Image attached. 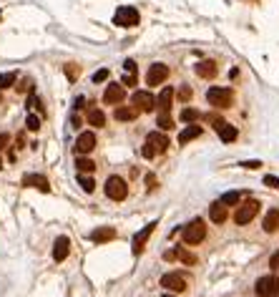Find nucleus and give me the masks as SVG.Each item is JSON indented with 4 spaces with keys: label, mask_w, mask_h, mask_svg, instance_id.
<instances>
[{
    "label": "nucleus",
    "mask_w": 279,
    "mask_h": 297,
    "mask_svg": "<svg viewBox=\"0 0 279 297\" xmlns=\"http://www.w3.org/2000/svg\"><path fill=\"white\" fill-rule=\"evenodd\" d=\"M0 18H3V13H0Z\"/></svg>",
    "instance_id": "nucleus-46"
},
{
    "label": "nucleus",
    "mask_w": 279,
    "mask_h": 297,
    "mask_svg": "<svg viewBox=\"0 0 279 297\" xmlns=\"http://www.w3.org/2000/svg\"><path fill=\"white\" fill-rule=\"evenodd\" d=\"M257 212H259V202L249 199V202H244L242 207L236 209V214H234V222H236V224H249V222L257 217Z\"/></svg>",
    "instance_id": "nucleus-6"
},
{
    "label": "nucleus",
    "mask_w": 279,
    "mask_h": 297,
    "mask_svg": "<svg viewBox=\"0 0 279 297\" xmlns=\"http://www.w3.org/2000/svg\"><path fill=\"white\" fill-rule=\"evenodd\" d=\"M181 121H184V124L199 121V111H196V108H184V111H181Z\"/></svg>",
    "instance_id": "nucleus-30"
},
{
    "label": "nucleus",
    "mask_w": 279,
    "mask_h": 297,
    "mask_svg": "<svg viewBox=\"0 0 279 297\" xmlns=\"http://www.w3.org/2000/svg\"><path fill=\"white\" fill-rule=\"evenodd\" d=\"M88 124H91V126H98V129L106 126V114H103L101 108H91V111H88Z\"/></svg>",
    "instance_id": "nucleus-25"
},
{
    "label": "nucleus",
    "mask_w": 279,
    "mask_h": 297,
    "mask_svg": "<svg viewBox=\"0 0 279 297\" xmlns=\"http://www.w3.org/2000/svg\"><path fill=\"white\" fill-rule=\"evenodd\" d=\"M171 101H174V88L166 86L161 93H158V101H156L158 111H171Z\"/></svg>",
    "instance_id": "nucleus-21"
},
{
    "label": "nucleus",
    "mask_w": 279,
    "mask_h": 297,
    "mask_svg": "<svg viewBox=\"0 0 279 297\" xmlns=\"http://www.w3.org/2000/svg\"><path fill=\"white\" fill-rule=\"evenodd\" d=\"M156 126L161 129V131H171V129H174V119L169 116V111H158V116H156Z\"/></svg>",
    "instance_id": "nucleus-24"
},
{
    "label": "nucleus",
    "mask_w": 279,
    "mask_h": 297,
    "mask_svg": "<svg viewBox=\"0 0 279 297\" xmlns=\"http://www.w3.org/2000/svg\"><path fill=\"white\" fill-rule=\"evenodd\" d=\"M0 169H3V161H0Z\"/></svg>",
    "instance_id": "nucleus-45"
},
{
    "label": "nucleus",
    "mask_w": 279,
    "mask_h": 297,
    "mask_svg": "<svg viewBox=\"0 0 279 297\" xmlns=\"http://www.w3.org/2000/svg\"><path fill=\"white\" fill-rule=\"evenodd\" d=\"M277 280L272 277V275H267V277H259L257 280V285H254V292H257V297H274V292H277Z\"/></svg>",
    "instance_id": "nucleus-10"
},
{
    "label": "nucleus",
    "mask_w": 279,
    "mask_h": 297,
    "mask_svg": "<svg viewBox=\"0 0 279 297\" xmlns=\"http://www.w3.org/2000/svg\"><path fill=\"white\" fill-rule=\"evenodd\" d=\"M264 184L269 189H279V179L277 176H264Z\"/></svg>",
    "instance_id": "nucleus-34"
},
{
    "label": "nucleus",
    "mask_w": 279,
    "mask_h": 297,
    "mask_svg": "<svg viewBox=\"0 0 279 297\" xmlns=\"http://www.w3.org/2000/svg\"><path fill=\"white\" fill-rule=\"evenodd\" d=\"M199 136H202V126L191 124V126H186V129L179 134V144H189V141H194V139H199Z\"/></svg>",
    "instance_id": "nucleus-23"
},
{
    "label": "nucleus",
    "mask_w": 279,
    "mask_h": 297,
    "mask_svg": "<svg viewBox=\"0 0 279 297\" xmlns=\"http://www.w3.org/2000/svg\"><path fill=\"white\" fill-rule=\"evenodd\" d=\"M25 126H28V131H38V129H41V119H38L35 114H28Z\"/></svg>",
    "instance_id": "nucleus-31"
},
{
    "label": "nucleus",
    "mask_w": 279,
    "mask_h": 297,
    "mask_svg": "<svg viewBox=\"0 0 279 297\" xmlns=\"http://www.w3.org/2000/svg\"><path fill=\"white\" fill-rule=\"evenodd\" d=\"M214 129H216V134H219V139L224 141V144H231L234 139H236V126H231V124H226V121H216L214 124Z\"/></svg>",
    "instance_id": "nucleus-15"
},
{
    "label": "nucleus",
    "mask_w": 279,
    "mask_h": 297,
    "mask_svg": "<svg viewBox=\"0 0 279 297\" xmlns=\"http://www.w3.org/2000/svg\"><path fill=\"white\" fill-rule=\"evenodd\" d=\"M169 66L166 63H153L151 68H148V73H146V83L148 86H161L166 78H169Z\"/></svg>",
    "instance_id": "nucleus-7"
},
{
    "label": "nucleus",
    "mask_w": 279,
    "mask_h": 297,
    "mask_svg": "<svg viewBox=\"0 0 279 297\" xmlns=\"http://www.w3.org/2000/svg\"><path fill=\"white\" fill-rule=\"evenodd\" d=\"M274 297H279V287H277V292H274Z\"/></svg>",
    "instance_id": "nucleus-43"
},
{
    "label": "nucleus",
    "mask_w": 279,
    "mask_h": 297,
    "mask_svg": "<svg viewBox=\"0 0 279 297\" xmlns=\"http://www.w3.org/2000/svg\"><path fill=\"white\" fill-rule=\"evenodd\" d=\"M269 267H272V270H279V252H274V254L269 257Z\"/></svg>",
    "instance_id": "nucleus-37"
},
{
    "label": "nucleus",
    "mask_w": 279,
    "mask_h": 297,
    "mask_svg": "<svg viewBox=\"0 0 279 297\" xmlns=\"http://www.w3.org/2000/svg\"><path fill=\"white\" fill-rule=\"evenodd\" d=\"M124 86H136V73H126V76H124Z\"/></svg>",
    "instance_id": "nucleus-36"
},
{
    "label": "nucleus",
    "mask_w": 279,
    "mask_h": 297,
    "mask_svg": "<svg viewBox=\"0 0 279 297\" xmlns=\"http://www.w3.org/2000/svg\"><path fill=\"white\" fill-rule=\"evenodd\" d=\"M209 217H211L214 224H224V222H226V207H224L221 202H214V204L209 207Z\"/></svg>",
    "instance_id": "nucleus-20"
},
{
    "label": "nucleus",
    "mask_w": 279,
    "mask_h": 297,
    "mask_svg": "<svg viewBox=\"0 0 279 297\" xmlns=\"http://www.w3.org/2000/svg\"><path fill=\"white\" fill-rule=\"evenodd\" d=\"M66 76H68L70 81H75V76H78V68H75V66H66Z\"/></svg>",
    "instance_id": "nucleus-35"
},
{
    "label": "nucleus",
    "mask_w": 279,
    "mask_h": 297,
    "mask_svg": "<svg viewBox=\"0 0 279 297\" xmlns=\"http://www.w3.org/2000/svg\"><path fill=\"white\" fill-rule=\"evenodd\" d=\"M139 20H141V15H139V10L131 8V5H121V8L116 10V15H113V23H116L118 28H136Z\"/></svg>",
    "instance_id": "nucleus-4"
},
{
    "label": "nucleus",
    "mask_w": 279,
    "mask_h": 297,
    "mask_svg": "<svg viewBox=\"0 0 279 297\" xmlns=\"http://www.w3.org/2000/svg\"><path fill=\"white\" fill-rule=\"evenodd\" d=\"M158 224H156V222H151V224H146L136 237H134V242H131V249H134V254H141L143 249H146V242H148V237L153 234V229H156Z\"/></svg>",
    "instance_id": "nucleus-9"
},
{
    "label": "nucleus",
    "mask_w": 279,
    "mask_h": 297,
    "mask_svg": "<svg viewBox=\"0 0 279 297\" xmlns=\"http://www.w3.org/2000/svg\"><path fill=\"white\" fill-rule=\"evenodd\" d=\"M239 166H244V169H259L262 161H239Z\"/></svg>",
    "instance_id": "nucleus-38"
},
{
    "label": "nucleus",
    "mask_w": 279,
    "mask_h": 297,
    "mask_svg": "<svg viewBox=\"0 0 279 297\" xmlns=\"http://www.w3.org/2000/svg\"><path fill=\"white\" fill-rule=\"evenodd\" d=\"M124 71H126V73H136V61H131V58H129V61L124 63Z\"/></svg>",
    "instance_id": "nucleus-39"
},
{
    "label": "nucleus",
    "mask_w": 279,
    "mask_h": 297,
    "mask_svg": "<svg viewBox=\"0 0 279 297\" xmlns=\"http://www.w3.org/2000/svg\"><path fill=\"white\" fill-rule=\"evenodd\" d=\"M78 184H81V187H83V192H93L96 189V181L91 179V176H86V174H81V176H78Z\"/></svg>",
    "instance_id": "nucleus-29"
},
{
    "label": "nucleus",
    "mask_w": 279,
    "mask_h": 297,
    "mask_svg": "<svg viewBox=\"0 0 279 297\" xmlns=\"http://www.w3.org/2000/svg\"><path fill=\"white\" fill-rule=\"evenodd\" d=\"M239 199H242V192H226L219 202H221L224 207H234V204H239Z\"/></svg>",
    "instance_id": "nucleus-27"
},
{
    "label": "nucleus",
    "mask_w": 279,
    "mask_h": 297,
    "mask_svg": "<svg viewBox=\"0 0 279 297\" xmlns=\"http://www.w3.org/2000/svg\"><path fill=\"white\" fill-rule=\"evenodd\" d=\"M116 237V229L113 227H98L93 234H91V239L96 242V244H103V242H111Z\"/></svg>",
    "instance_id": "nucleus-22"
},
{
    "label": "nucleus",
    "mask_w": 279,
    "mask_h": 297,
    "mask_svg": "<svg viewBox=\"0 0 279 297\" xmlns=\"http://www.w3.org/2000/svg\"><path fill=\"white\" fill-rule=\"evenodd\" d=\"M8 144H10V136H8V134H0V151H3V148H8Z\"/></svg>",
    "instance_id": "nucleus-41"
},
{
    "label": "nucleus",
    "mask_w": 279,
    "mask_h": 297,
    "mask_svg": "<svg viewBox=\"0 0 279 297\" xmlns=\"http://www.w3.org/2000/svg\"><path fill=\"white\" fill-rule=\"evenodd\" d=\"M106 78H108V68H101V71L93 73V83H103Z\"/></svg>",
    "instance_id": "nucleus-33"
},
{
    "label": "nucleus",
    "mask_w": 279,
    "mask_h": 297,
    "mask_svg": "<svg viewBox=\"0 0 279 297\" xmlns=\"http://www.w3.org/2000/svg\"><path fill=\"white\" fill-rule=\"evenodd\" d=\"M18 91H30V81H28V78H25V81H23V83H20V86H18Z\"/></svg>",
    "instance_id": "nucleus-42"
},
{
    "label": "nucleus",
    "mask_w": 279,
    "mask_h": 297,
    "mask_svg": "<svg viewBox=\"0 0 279 297\" xmlns=\"http://www.w3.org/2000/svg\"><path fill=\"white\" fill-rule=\"evenodd\" d=\"M68 252H70V239L68 237H58L56 244H53V259H56V262H63V259L68 257Z\"/></svg>",
    "instance_id": "nucleus-16"
},
{
    "label": "nucleus",
    "mask_w": 279,
    "mask_h": 297,
    "mask_svg": "<svg viewBox=\"0 0 279 297\" xmlns=\"http://www.w3.org/2000/svg\"><path fill=\"white\" fill-rule=\"evenodd\" d=\"M15 73L10 71V73H0V91H5V88H10L13 83H15Z\"/></svg>",
    "instance_id": "nucleus-28"
},
{
    "label": "nucleus",
    "mask_w": 279,
    "mask_h": 297,
    "mask_svg": "<svg viewBox=\"0 0 279 297\" xmlns=\"http://www.w3.org/2000/svg\"><path fill=\"white\" fill-rule=\"evenodd\" d=\"M169 148V139H166V134H161V131H151L148 136H146V144H143V148H141V154L146 156V159H153L156 154H164Z\"/></svg>",
    "instance_id": "nucleus-1"
},
{
    "label": "nucleus",
    "mask_w": 279,
    "mask_h": 297,
    "mask_svg": "<svg viewBox=\"0 0 279 297\" xmlns=\"http://www.w3.org/2000/svg\"><path fill=\"white\" fill-rule=\"evenodd\" d=\"M164 297H174V295H164Z\"/></svg>",
    "instance_id": "nucleus-44"
},
{
    "label": "nucleus",
    "mask_w": 279,
    "mask_h": 297,
    "mask_svg": "<svg viewBox=\"0 0 279 297\" xmlns=\"http://www.w3.org/2000/svg\"><path fill=\"white\" fill-rule=\"evenodd\" d=\"M204 237H207V227H204L202 219H194V222H189V224L184 227V242L186 244H199Z\"/></svg>",
    "instance_id": "nucleus-5"
},
{
    "label": "nucleus",
    "mask_w": 279,
    "mask_h": 297,
    "mask_svg": "<svg viewBox=\"0 0 279 297\" xmlns=\"http://www.w3.org/2000/svg\"><path fill=\"white\" fill-rule=\"evenodd\" d=\"M93 148H96V134L93 131H83L75 139V151L78 154H91Z\"/></svg>",
    "instance_id": "nucleus-13"
},
{
    "label": "nucleus",
    "mask_w": 279,
    "mask_h": 297,
    "mask_svg": "<svg viewBox=\"0 0 279 297\" xmlns=\"http://www.w3.org/2000/svg\"><path fill=\"white\" fill-rule=\"evenodd\" d=\"M207 101H209V106H214V108H229V106L234 103V91H231V88H224V86H214V88L207 91Z\"/></svg>",
    "instance_id": "nucleus-2"
},
{
    "label": "nucleus",
    "mask_w": 279,
    "mask_h": 297,
    "mask_svg": "<svg viewBox=\"0 0 279 297\" xmlns=\"http://www.w3.org/2000/svg\"><path fill=\"white\" fill-rule=\"evenodd\" d=\"M131 103L139 108V111H153L156 108V98L148 93V91H136L131 96Z\"/></svg>",
    "instance_id": "nucleus-11"
},
{
    "label": "nucleus",
    "mask_w": 279,
    "mask_h": 297,
    "mask_svg": "<svg viewBox=\"0 0 279 297\" xmlns=\"http://www.w3.org/2000/svg\"><path fill=\"white\" fill-rule=\"evenodd\" d=\"M179 96H181V101H189V98H191V88H189V86H181Z\"/></svg>",
    "instance_id": "nucleus-40"
},
{
    "label": "nucleus",
    "mask_w": 279,
    "mask_h": 297,
    "mask_svg": "<svg viewBox=\"0 0 279 297\" xmlns=\"http://www.w3.org/2000/svg\"><path fill=\"white\" fill-rule=\"evenodd\" d=\"M264 232L267 234H274L277 229H279V209H269L267 212V217H264Z\"/></svg>",
    "instance_id": "nucleus-18"
},
{
    "label": "nucleus",
    "mask_w": 279,
    "mask_h": 297,
    "mask_svg": "<svg viewBox=\"0 0 279 297\" xmlns=\"http://www.w3.org/2000/svg\"><path fill=\"white\" fill-rule=\"evenodd\" d=\"M126 98V88H124V83H108L106 86V91H103V103H108V106H118Z\"/></svg>",
    "instance_id": "nucleus-8"
},
{
    "label": "nucleus",
    "mask_w": 279,
    "mask_h": 297,
    "mask_svg": "<svg viewBox=\"0 0 279 297\" xmlns=\"http://www.w3.org/2000/svg\"><path fill=\"white\" fill-rule=\"evenodd\" d=\"M176 259H181V262H186V265H194V262H196V257L189 254L186 249H176Z\"/></svg>",
    "instance_id": "nucleus-32"
},
{
    "label": "nucleus",
    "mask_w": 279,
    "mask_h": 297,
    "mask_svg": "<svg viewBox=\"0 0 279 297\" xmlns=\"http://www.w3.org/2000/svg\"><path fill=\"white\" fill-rule=\"evenodd\" d=\"M23 187H33L38 192H51V184L43 174H25L23 176Z\"/></svg>",
    "instance_id": "nucleus-14"
},
{
    "label": "nucleus",
    "mask_w": 279,
    "mask_h": 297,
    "mask_svg": "<svg viewBox=\"0 0 279 297\" xmlns=\"http://www.w3.org/2000/svg\"><path fill=\"white\" fill-rule=\"evenodd\" d=\"M161 287H166V290H171V292H184V290H186V280H184L179 272H166V275L161 277Z\"/></svg>",
    "instance_id": "nucleus-12"
},
{
    "label": "nucleus",
    "mask_w": 279,
    "mask_h": 297,
    "mask_svg": "<svg viewBox=\"0 0 279 297\" xmlns=\"http://www.w3.org/2000/svg\"><path fill=\"white\" fill-rule=\"evenodd\" d=\"M216 71H219L216 61H202V63L196 66V76H199V78H214Z\"/></svg>",
    "instance_id": "nucleus-17"
},
{
    "label": "nucleus",
    "mask_w": 279,
    "mask_h": 297,
    "mask_svg": "<svg viewBox=\"0 0 279 297\" xmlns=\"http://www.w3.org/2000/svg\"><path fill=\"white\" fill-rule=\"evenodd\" d=\"M113 116H116V121H134L139 116V108L136 106H118Z\"/></svg>",
    "instance_id": "nucleus-19"
},
{
    "label": "nucleus",
    "mask_w": 279,
    "mask_h": 297,
    "mask_svg": "<svg viewBox=\"0 0 279 297\" xmlns=\"http://www.w3.org/2000/svg\"><path fill=\"white\" fill-rule=\"evenodd\" d=\"M106 197L113 202H124L129 197V184L121 176H108L106 179Z\"/></svg>",
    "instance_id": "nucleus-3"
},
{
    "label": "nucleus",
    "mask_w": 279,
    "mask_h": 297,
    "mask_svg": "<svg viewBox=\"0 0 279 297\" xmlns=\"http://www.w3.org/2000/svg\"><path fill=\"white\" fill-rule=\"evenodd\" d=\"M75 169L81 171V174H93V171H96V164H93L91 159H86V156H78V159H75Z\"/></svg>",
    "instance_id": "nucleus-26"
}]
</instances>
